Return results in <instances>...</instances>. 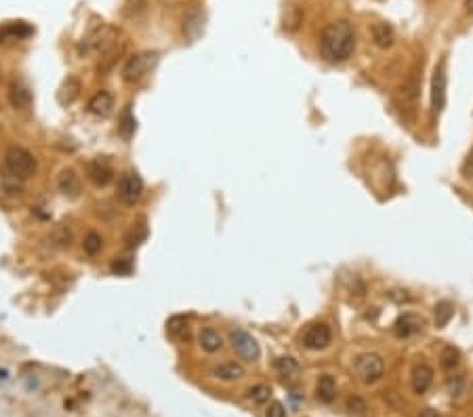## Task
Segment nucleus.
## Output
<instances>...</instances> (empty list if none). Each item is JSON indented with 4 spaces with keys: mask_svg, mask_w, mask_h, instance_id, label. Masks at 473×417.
<instances>
[{
    "mask_svg": "<svg viewBox=\"0 0 473 417\" xmlns=\"http://www.w3.org/2000/svg\"><path fill=\"white\" fill-rule=\"evenodd\" d=\"M356 49V32L349 22L339 19L329 24L320 36V53L331 63H341L351 57Z\"/></svg>",
    "mask_w": 473,
    "mask_h": 417,
    "instance_id": "obj_1",
    "label": "nucleus"
},
{
    "mask_svg": "<svg viewBox=\"0 0 473 417\" xmlns=\"http://www.w3.org/2000/svg\"><path fill=\"white\" fill-rule=\"evenodd\" d=\"M5 167L11 175L19 177V179H28L36 173L38 165L36 158L30 150L22 148V146H9L5 152Z\"/></svg>",
    "mask_w": 473,
    "mask_h": 417,
    "instance_id": "obj_2",
    "label": "nucleus"
},
{
    "mask_svg": "<svg viewBox=\"0 0 473 417\" xmlns=\"http://www.w3.org/2000/svg\"><path fill=\"white\" fill-rule=\"evenodd\" d=\"M158 61V53L156 51H141V53H135L128 57V61L124 63L122 67V79L126 83H137L141 81L149 70L156 65Z\"/></svg>",
    "mask_w": 473,
    "mask_h": 417,
    "instance_id": "obj_3",
    "label": "nucleus"
},
{
    "mask_svg": "<svg viewBox=\"0 0 473 417\" xmlns=\"http://www.w3.org/2000/svg\"><path fill=\"white\" fill-rule=\"evenodd\" d=\"M446 87H448V74H446V59H442L431 76V112L433 116H440L446 108Z\"/></svg>",
    "mask_w": 473,
    "mask_h": 417,
    "instance_id": "obj_4",
    "label": "nucleus"
},
{
    "mask_svg": "<svg viewBox=\"0 0 473 417\" xmlns=\"http://www.w3.org/2000/svg\"><path fill=\"white\" fill-rule=\"evenodd\" d=\"M356 373H358V377L364 384H372V382H376V379L383 377V373H385V361L379 354H374V352L360 354L356 359Z\"/></svg>",
    "mask_w": 473,
    "mask_h": 417,
    "instance_id": "obj_5",
    "label": "nucleus"
},
{
    "mask_svg": "<svg viewBox=\"0 0 473 417\" xmlns=\"http://www.w3.org/2000/svg\"><path fill=\"white\" fill-rule=\"evenodd\" d=\"M229 343H231L233 350L238 352L244 361H251L253 363L261 354L257 339L253 335H249L247 331H242V329H235V331L229 333Z\"/></svg>",
    "mask_w": 473,
    "mask_h": 417,
    "instance_id": "obj_6",
    "label": "nucleus"
},
{
    "mask_svg": "<svg viewBox=\"0 0 473 417\" xmlns=\"http://www.w3.org/2000/svg\"><path fill=\"white\" fill-rule=\"evenodd\" d=\"M118 196L126 204H135L143 196V179L135 171H126L118 179Z\"/></svg>",
    "mask_w": 473,
    "mask_h": 417,
    "instance_id": "obj_7",
    "label": "nucleus"
},
{
    "mask_svg": "<svg viewBox=\"0 0 473 417\" xmlns=\"http://www.w3.org/2000/svg\"><path fill=\"white\" fill-rule=\"evenodd\" d=\"M118 32L110 26H103L99 30H95L89 38H85V42L81 44L83 53H106L114 42H116Z\"/></svg>",
    "mask_w": 473,
    "mask_h": 417,
    "instance_id": "obj_8",
    "label": "nucleus"
},
{
    "mask_svg": "<svg viewBox=\"0 0 473 417\" xmlns=\"http://www.w3.org/2000/svg\"><path fill=\"white\" fill-rule=\"evenodd\" d=\"M331 339H333V333L324 322H313L303 333V345L307 350H324L331 343Z\"/></svg>",
    "mask_w": 473,
    "mask_h": 417,
    "instance_id": "obj_9",
    "label": "nucleus"
},
{
    "mask_svg": "<svg viewBox=\"0 0 473 417\" xmlns=\"http://www.w3.org/2000/svg\"><path fill=\"white\" fill-rule=\"evenodd\" d=\"M87 177L97 186V188H103L108 186L112 179H114V169L110 167L108 161L103 158H95L87 165Z\"/></svg>",
    "mask_w": 473,
    "mask_h": 417,
    "instance_id": "obj_10",
    "label": "nucleus"
},
{
    "mask_svg": "<svg viewBox=\"0 0 473 417\" xmlns=\"http://www.w3.org/2000/svg\"><path fill=\"white\" fill-rule=\"evenodd\" d=\"M57 188H59V192L63 194V196H67V198H78L81 196V188H83V183H81V177H78V173L74 171V169H63L61 173H59V177H57Z\"/></svg>",
    "mask_w": 473,
    "mask_h": 417,
    "instance_id": "obj_11",
    "label": "nucleus"
},
{
    "mask_svg": "<svg viewBox=\"0 0 473 417\" xmlns=\"http://www.w3.org/2000/svg\"><path fill=\"white\" fill-rule=\"evenodd\" d=\"M34 34V28L28 26L26 22H13V24H7L0 28V42H19V40H26L28 36Z\"/></svg>",
    "mask_w": 473,
    "mask_h": 417,
    "instance_id": "obj_12",
    "label": "nucleus"
},
{
    "mask_svg": "<svg viewBox=\"0 0 473 417\" xmlns=\"http://www.w3.org/2000/svg\"><path fill=\"white\" fill-rule=\"evenodd\" d=\"M204 11H200V9H190L188 13H185V17H183V34H185V38L190 40V42H194V40H198V36L202 34V30H204Z\"/></svg>",
    "mask_w": 473,
    "mask_h": 417,
    "instance_id": "obj_13",
    "label": "nucleus"
},
{
    "mask_svg": "<svg viewBox=\"0 0 473 417\" xmlns=\"http://www.w3.org/2000/svg\"><path fill=\"white\" fill-rule=\"evenodd\" d=\"M114 110V95L110 91H97L89 99V112L99 118H108Z\"/></svg>",
    "mask_w": 473,
    "mask_h": 417,
    "instance_id": "obj_14",
    "label": "nucleus"
},
{
    "mask_svg": "<svg viewBox=\"0 0 473 417\" xmlns=\"http://www.w3.org/2000/svg\"><path fill=\"white\" fill-rule=\"evenodd\" d=\"M423 325H425V320H423L421 316L408 312V314H402V316L396 320V325H393V333H396V337H410V335H415L417 331H421Z\"/></svg>",
    "mask_w": 473,
    "mask_h": 417,
    "instance_id": "obj_15",
    "label": "nucleus"
},
{
    "mask_svg": "<svg viewBox=\"0 0 473 417\" xmlns=\"http://www.w3.org/2000/svg\"><path fill=\"white\" fill-rule=\"evenodd\" d=\"M210 375L221 382H238L247 375V371L240 363H221L210 369Z\"/></svg>",
    "mask_w": 473,
    "mask_h": 417,
    "instance_id": "obj_16",
    "label": "nucleus"
},
{
    "mask_svg": "<svg viewBox=\"0 0 473 417\" xmlns=\"http://www.w3.org/2000/svg\"><path fill=\"white\" fill-rule=\"evenodd\" d=\"M410 379H413V390L417 394H425L429 390V386L433 384V369L425 363H419V365H415Z\"/></svg>",
    "mask_w": 473,
    "mask_h": 417,
    "instance_id": "obj_17",
    "label": "nucleus"
},
{
    "mask_svg": "<svg viewBox=\"0 0 473 417\" xmlns=\"http://www.w3.org/2000/svg\"><path fill=\"white\" fill-rule=\"evenodd\" d=\"M9 104L15 110H26L32 106V91L24 83H13L9 87Z\"/></svg>",
    "mask_w": 473,
    "mask_h": 417,
    "instance_id": "obj_18",
    "label": "nucleus"
},
{
    "mask_svg": "<svg viewBox=\"0 0 473 417\" xmlns=\"http://www.w3.org/2000/svg\"><path fill=\"white\" fill-rule=\"evenodd\" d=\"M78 93H81V81H78L76 76H67L57 91V101L61 106H69V104L76 101Z\"/></svg>",
    "mask_w": 473,
    "mask_h": 417,
    "instance_id": "obj_19",
    "label": "nucleus"
},
{
    "mask_svg": "<svg viewBox=\"0 0 473 417\" xmlns=\"http://www.w3.org/2000/svg\"><path fill=\"white\" fill-rule=\"evenodd\" d=\"M198 341H200V345H202V350H204V352H208V354L219 352V350H221V345H223L221 335H219L215 329H210V327H206V329H202V331H200Z\"/></svg>",
    "mask_w": 473,
    "mask_h": 417,
    "instance_id": "obj_20",
    "label": "nucleus"
},
{
    "mask_svg": "<svg viewBox=\"0 0 473 417\" xmlns=\"http://www.w3.org/2000/svg\"><path fill=\"white\" fill-rule=\"evenodd\" d=\"M337 394V384L333 375H322L315 384V396H318L320 402H333Z\"/></svg>",
    "mask_w": 473,
    "mask_h": 417,
    "instance_id": "obj_21",
    "label": "nucleus"
},
{
    "mask_svg": "<svg viewBox=\"0 0 473 417\" xmlns=\"http://www.w3.org/2000/svg\"><path fill=\"white\" fill-rule=\"evenodd\" d=\"M372 40H374L376 47L389 49L393 44V40H396V34H393V28L387 26V24H374L372 26Z\"/></svg>",
    "mask_w": 473,
    "mask_h": 417,
    "instance_id": "obj_22",
    "label": "nucleus"
},
{
    "mask_svg": "<svg viewBox=\"0 0 473 417\" xmlns=\"http://www.w3.org/2000/svg\"><path fill=\"white\" fill-rule=\"evenodd\" d=\"M135 129H137V120H135V116H133L131 106H126L124 112H122V116H120L118 131H120V135H122L124 139H131V137L135 135Z\"/></svg>",
    "mask_w": 473,
    "mask_h": 417,
    "instance_id": "obj_23",
    "label": "nucleus"
},
{
    "mask_svg": "<svg viewBox=\"0 0 473 417\" xmlns=\"http://www.w3.org/2000/svg\"><path fill=\"white\" fill-rule=\"evenodd\" d=\"M454 316V306L450 302H440L435 304V325L438 327H446Z\"/></svg>",
    "mask_w": 473,
    "mask_h": 417,
    "instance_id": "obj_24",
    "label": "nucleus"
},
{
    "mask_svg": "<svg viewBox=\"0 0 473 417\" xmlns=\"http://www.w3.org/2000/svg\"><path fill=\"white\" fill-rule=\"evenodd\" d=\"M274 367H276V371H278L282 377H292V375H297V371H299L297 361L290 359V357H280V359H276Z\"/></svg>",
    "mask_w": 473,
    "mask_h": 417,
    "instance_id": "obj_25",
    "label": "nucleus"
},
{
    "mask_svg": "<svg viewBox=\"0 0 473 417\" xmlns=\"http://www.w3.org/2000/svg\"><path fill=\"white\" fill-rule=\"evenodd\" d=\"M272 396V388L265 386V384H259V386H253L251 390H247V398L253 402V404H263L267 402Z\"/></svg>",
    "mask_w": 473,
    "mask_h": 417,
    "instance_id": "obj_26",
    "label": "nucleus"
},
{
    "mask_svg": "<svg viewBox=\"0 0 473 417\" xmlns=\"http://www.w3.org/2000/svg\"><path fill=\"white\" fill-rule=\"evenodd\" d=\"M440 361H442V367H444L446 371H452V369H456V367H458V363H460V354H458V350H454L452 345H448V348H444V350H442Z\"/></svg>",
    "mask_w": 473,
    "mask_h": 417,
    "instance_id": "obj_27",
    "label": "nucleus"
},
{
    "mask_svg": "<svg viewBox=\"0 0 473 417\" xmlns=\"http://www.w3.org/2000/svg\"><path fill=\"white\" fill-rule=\"evenodd\" d=\"M301 19H303L301 9L297 5H288L286 11H284V28L286 30H297L299 24H301Z\"/></svg>",
    "mask_w": 473,
    "mask_h": 417,
    "instance_id": "obj_28",
    "label": "nucleus"
},
{
    "mask_svg": "<svg viewBox=\"0 0 473 417\" xmlns=\"http://www.w3.org/2000/svg\"><path fill=\"white\" fill-rule=\"evenodd\" d=\"M83 249H85V253H89V255H97V253L103 249V238H101V234L89 232V234L85 236V240H83Z\"/></svg>",
    "mask_w": 473,
    "mask_h": 417,
    "instance_id": "obj_29",
    "label": "nucleus"
},
{
    "mask_svg": "<svg viewBox=\"0 0 473 417\" xmlns=\"http://www.w3.org/2000/svg\"><path fill=\"white\" fill-rule=\"evenodd\" d=\"M167 327H169V333H171L173 337H181V339H183V337H185V339L190 337V325H188V320L181 318V316L171 318Z\"/></svg>",
    "mask_w": 473,
    "mask_h": 417,
    "instance_id": "obj_30",
    "label": "nucleus"
},
{
    "mask_svg": "<svg viewBox=\"0 0 473 417\" xmlns=\"http://www.w3.org/2000/svg\"><path fill=\"white\" fill-rule=\"evenodd\" d=\"M3 188H5V192L9 194V196H17V194H22V179L19 177H15V175H11L9 171H7V175L3 177Z\"/></svg>",
    "mask_w": 473,
    "mask_h": 417,
    "instance_id": "obj_31",
    "label": "nucleus"
},
{
    "mask_svg": "<svg viewBox=\"0 0 473 417\" xmlns=\"http://www.w3.org/2000/svg\"><path fill=\"white\" fill-rule=\"evenodd\" d=\"M112 272L114 274H131L133 272V263L128 259H118L112 263Z\"/></svg>",
    "mask_w": 473,
    "mask_h": 417,
    "instance_id": "obj_32",
    "label": "nucleus"
},
{
    "mask_svg": "<svg viewBox=\"0 0 473 417\" xmlns=\"http://www.w3.org/2000/svg\"><path fill=\"white\" fill-rule=\"evenodd\" d=\"M265 417H286V409L280 400H274L269 409L265 411Z\"/></svg>",
    "mask_w": 473,
    "mask_h": 417,
    "instance_id": "obj_33",
    "label": "nucleus"
},
{
    "mask_svg": "<svg viewBox=\"0 0 473 417\" xmlns=\"http://www.w3.org/2000/svg\"><path fill=\"white\" fill-rule=\"evenodd\" d=\"M460 171H463V175H465L467 179H473V148H471V150H469V154L465 156Z\"/></svg>",
    "mask_w": 473,
    "mask_h": 417,
    "instance_id": "obj_34",
    "label": "nucleus"
},
{
    "mask_svg": "<svg viewBox=\"0 0 473 417\" xmlns=\"http://www.w3.org/2000/svg\"><path fill=\"white\" fill-rule=\"evenodd\" d=\"M347 409H349L351 413H364V411H366V402H364L362 398L354 396V398L347 400Z\"/></svg>",
    "mask_w": 473,
    "mask_h": 417,
    "instance_id": "obj_35",
    "label": "nucleus"
},
{
    "mask_svg": "<svg viewBox=\"0 0 473 417\" xmlns=\"http://www.w3.org/2000/svg\"><path fill=\"white\" fill-rule=\"evenodd\" d=\"M421 417H438V413H435L433 409H425V411L421 413Z\"/></svg>",
    "mask_w": 473,
    "mask_h": 417,
    "instance_id": "obj_36",
    "label": "nucleus"
},
{
    "mask_svg": "<svg viewBox=\"0 0 473 417\" xmlns=\"http://www.w3.org/2000/svg\"><path fill=\"white\" fill-rule=\"evenodd\" d=\"M465 9H467V13L473 15V0H465Z\"/></svg>",
    "mask_w": 473,
    "mask_h": 417,
    "instance_id": "obj_37",
    "label": "nucleus"
}]
</instances>
